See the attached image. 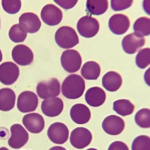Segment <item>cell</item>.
I'll return each mask as SVG.
<instances>
[{
	"mask_svg": "<svg viewBox=\"0 0 150 150\" xmlns=\"http://www.w3.org/2000/svg\"><path fill=\"white\" fill-rule=\"evenodd\" d=\"M19 76V68L15 63L6 62L0 65V82L4 85H12L17 80Z\"/></svg>",
	"mask_w": 150,
	"mask_h": 150,
	"instance_id": "obj_8",
	"label": "cell"
},
{
	"mask_svg": "<svg viewBox=\"0 0 150 150\" xmlns=\"http://www.w3.org/2000/svg\"><path fill=\"white\" fill-rule=\"evenodd\" d=\"M130 24L128 16L123 14H115L110 18L109 21L110 29L116 35L124 34L129 29Z\"/></svg>",
	"mask_w": 150,
	"mask_h": 150,
	"instance_id": "obj_15",
	"label": "cell"
},
{
	"mask_svg": "<svg viewBox=\"0 0 150 150\" xmlns=\"http://www.w3.org/2000/svg\"><path fill=\"white\" fill-rule=\"evenodd\" d=\"M38 95L42 99L46 100L59 96L60 85L58 80L52 78L39 83L36 87Z\"/></svg>",
	"mask_w": 150,
	"mask_h": 150,
	"instance_id": "obj_3",
	"label": "cell"
},
{
	"mask_svg": "<svg viewBox=\"0 0 150 150\" xmlns=\"http://www.w3.org/2000/svg\"><path fill=\"white\" fill-rule=\"evenodd\" d=\"M100 65L94 61H88L83 65L81 74L84 78L87 80H96L100 76Z\"/></svg>",
	"mask_w": 150,
	"mask_h": 150,
	"instance_id": "obj_23",
	"label": "cell"
},
{
	"mask_svg": "<svg viewBox=\"0 0 150 150\" xmlns=\"http://www.w3.org/2000/svg\"><path fill=\"white\" fill-rule=\"evenodd\" d=\"M150 70L149 68L147 70L144 75V81L147 85L149 86Z\"/></svg>",
	"mask_w": 150,
	"mask_h": 150,
	"instance_id": "obj_36",
	"label": "cell"
},
{
	"mask_svg": "<svg viewBox=\"0 0 150 150\" xmlns=\"http://www.w3.org/2000/svg\"><path fill=\"white\" fill-rule=\"evenodd\" d=\"M20 25L27 33L34 34L38 32L41 26V23L36 14L31 12L23 13L19 18Z\"/></svg>",
	"mask_w": 150,
	"mask_h": 150,
	"instance_id": "obj_17",
	"label": "cell"
},
{
	"mask_svg": "<svg viewBox=\"0 0 150 150\" xmlns=\"http://www.w3.org/2000/svg\"><path fill=\"white\" fill-rule=\"evenodd\" d=\"M38 103V98L34 93L26 91L18 96L17 106L19 111L23 113H27L35 111Z\"/></svg>",
	"mask_w": 150,
	"mask_h": 150,
	"instance_id": "obj_7",
	"label": "cell"
},
{
	"mask_svg": "<svg viewBox=\"0 0 150 150\" xmlns=\"http://www.w3.org/2000/svg\"><path fill=\"white\" fill-rule=\"evenodd\" d=\"M16 95L11 89L3 88L0 90V110L7 112L15 107Z\"/></svg>",
	"mask_w": 150,
	"mask_h": 150,
	"instance_id": "obj_22",
	"label": "cell"
},
{
	"mask_svg": "<svg viewBox=\"0 0 150 150\" xmlns=\"http://www.w3.org/2000/svg\"><path fill=\"white\" fill-rule=\"evenodd\" d=\"M145 43L144 37L132 33L125 36L122 42V47L125 52L133 54L142 48Z\"/></svg>",
	"mask_w": 150,
	"mask_h": 150,
	"instance_id": "obj_13",
	"label": "cell"
},
{
	"mask_svg": "<svg viewBox=\"0 0 150 150\" xmlns=\"http://www.w3.org/2000/svg\"><path fill=\"white\" fill-rule=\"evenodd\" d=\"M150 20L146 17L139 18L135 22L133 25L134 33L137 35L144 37L150 35Z\"/></svg>",
	"mask_w": 150,
	"mask_h": 150,
	"instance_id": "obj_26",
	"label": "cell"
},
{
	"mask_svg": "<svg viewBox=\"0 0 150 150\" xmlns=\"http://www.w3.org/2000/svg\"><path fill=\"white\" fill-rule=\"evenodd\" d=\"M3 59V55L1 51V49H0V63H1Z\"/></svg>",
	"mask_w": 150,
	"mask_h": 150,
	"instance_id": "obj_38",
	"label": "cell"
},
{
	"mask_svg": "<svg viewBox=\"0 0 150 150\" xmlns=\"http://www.w3.org/2000/svg\"><path fill=\"white\" fill-rule=\"evenodd\" d=\"M108 7L107 1H87L86 11L89 15L100 16L105 13Z\"/></svg>",
	"mask_w": 150,
	"mask_h": 150,
	"instance_id": "obj_24",
	"label": "cell"
},
{
	"mask_svg": "<svg viewBox=\"0 0 150 150\" xmlns=\"http://www.w3.org/2000/svg\"><path fill=\"white\" fill-rule=\"evenodd\" d=\"M55 40L56 44L64 49L72 48L79 43L76 32L68 26H62L58 29L55 33Z\"/></svg>",
	"mask_w": 150,
	"mask_h": 150,
	"instance_id": "obj_2",
	"label": "cell"
},
{
	"mask_svg": "<svg viewBox=\"0 0 150 150\" xmlns=\"http://www.w3.org/2000/svg\"><path fill=\"white\" fill-rule=\"evenodd\" d=\"M85 82L79 75L71 74L66 78L62 87L63 95L68 99L75 100L81 97L85 90Z\"/></svg>",
	"mask_w": 150,
	"mask_h": 150,
	"instance_id": "obj_1",
	"label": "cell"
},
{
	"mask_svg": "<svg viewBox=\"0 0 150 150\" xmlns=\"http://www.w3.org/2000/svg\"><path fill=\"white\" fill-rule=\"evenodd\" d=\"M1 19H0V29H1Z\"/></svg>",
	"mask_w": 150,
	"mask_h": 150,
	"instance_id": "obj_41",
	"label": "cell"
},
{
	"mask_svg": "<svg viewBox=\"0 0 150 150\" xmlns=\"http://www.w3.org/2000/svg\"><path fill=\"white\" fill-rule=\"evenodd\" d=\"M86 150H98L97 149H96L91 148L88 149H86Z\"/></svg>",
	"mask_w": 150,
	"mask_h": 150,
	"instance_id": "obj_40",
	"label": "cell"
},
{
	"mask_svg": "<svg viewBox=\"0 0 150 150\" xmlns=\"http://www.w3.org/2000/svg\"><path fill=\"white\" fill-rule=\"evenodd\" d=\"M64 103L61 98L55 97L45 100L42 101L41 110L46 116L50 117L57 116L62 112Z\"/></svg>",
	"mask_w": 150,
	"mask_h": 150,
	"instance_id": "obj_18",
	"label": "cell"
},
{
	"mask_svg": "<svg viewBox=\"0 0 150 150\" xmlns=\"http://www.w3.org/2000/svg\"><path fill=\"white\" fill-rule=\"evenodd\" d=\"M27 33L19 24L14 25L9 30L8 36L9 39L14 43H19L26 39Z\"/></svg>",
	"mask_w": 150,
	"mask_h": 150,
	"instance_id": "obj_27",
	"label": "cell"
},
{
	"mask_svg": "<svg viewBox=\"0 0 150 150\" xmlns=\"http://www.w3.org/2000/svg\"><path fill=\"white\" fill-rule=\"evenodd\" d=\"M122 81L121 75L118 73L110 71L103 76L102 84L107 91L113 92L119 90L122 85Z\"/></svg>",
	"mask_w": 150,
	"mask_h": 150,
	"instance_id": "obj_21",
	"label": "cell"
},
{
	"mask_svg": "<svg viewBox=\"0 0 150 150\" xmlns=\"http://www.w3.org/2000/svg\"><path fill=\"white\" fill-rule=\"evenodd\" d=\"M49 150H67L64 148L60 146H55L51 148Z\"/></svg>",
	"mask_w": 150,
	"mask_h": 150,
	"instance_id": "obj_37",
	"label": "cell"
},
{
	"mask_svg": "<svg viewBox=\"0 0 150 150\" xmlns=\"http://www.w3.org/2000/svg\"><path fill=\"white\" fill-rule=\"evenodd\" d=\"M106 94L103 89L98 87L89 88L85 95V99L87 104L93 107H98L105 103Z\"/></svg>",
	"mask_w": 150,
	"mask_h": 150,
	"instance_id": "obj_20",
	"label": "cell"
},
{
	"mask_svg": "<svg viewBox=\"0 0 150 150\" xmlns=\"http://www.w3.org/2000/svg\"><path fill=\"white\" fill-rule=\"evenodd\" d=\"M136 124L142 128L150 127V110L149 109L143 108L139 110L134 116Z\"/></svg>",
	"mask_w": 150,
	"mask_h": 150,
	"instance_id": "obj_28",
	"label": "cell"
},
{
	"mask_svg": "<svg viewBox=\"0 0 150 150\" xmlns=\"http://www.w3.org/2000/svg\"><path fill=\"white\" fill-rule=\"evenodd\" d=\"M54 1L63 8L69 9L73 8L78 2L77 1Z\"/></svg>",
	"mask_w": 150,
	"mask_h": 150,
	"instance_id": "obj_33",
	"label": "cell"
},
{
	"mask_svg": "<svg viewBox=\"0 0 150 150\" xmlns=\"http://www.w3.org/2000/svg\"><path fill=\"white\" fill-rule=\"evenodd\" d=\"M22 123L27 129L33 134L41 132L45 126L43 117L36 112L25 115L23 118Z\"/></svg>",
	"mask_w": 150,
	"mask_h": 150,
	"instance_id": "obj_16",
	"label": "cell"
},
{
	"mask_svg": "<svg viewBox=\"0 0 150 150\" xmlns=\"http://www.w3.org/2000/svg\"><path fill=\"white\" fill-rule=\"evenodd\" d=\"M61 64L65 71L69 73L77 72L82 64L81 56L78 51L68 50L64 51L61 56Z\"/></svg>",
	"mask_w": 150,
	"mask_h": 150,
	"instance_id": "obj_5",
	"label": "cell"
},
{
	"mask_svg": "<svg viewBox=\"0 0 150 150\" xmlns=\"http://www.w3.org/2000/svg\"><path fill=\"white\" fill-rule=\"evenodd\" d=\"M40 15L42 21L46 24L51 26L59 24L63 17L61 9L51 4H47L42 8Z\"/></svg>",
	"mask_w": 150,
	"mask_h": 150,
	"instance_id": "obj_11",
	"label": "cell"
},
{
	"mask_svg": "<svg viewBox=\"0 0 150 150\" xmlns=\"http://www.w3.org/2000/svg\"><path fill=\"white\" fill-rule=\"evenodd\" d=\"M113 110L120 115L125 116L132 114L134 109V106L128 100L121 99L113 103Z\"/></svg>",
	"mask_w": 150,
	"mask_h": 150,
	"instance_id": "obj_25",
	"label": "cell"
},
{
	"mask_svg": "<svg viewBox=\"0 0 150 150\" xmlns=\"http://www.w3.org/2000/svg\"><path fill=\"white\" fill-rule=\"evenodd\" d=\"M125 124L121 117L115 115L106 117L102 122V126L107 134L112 135L120 134L125 129Z\"/></svg>",
	"mask_w": 150,
	"mask_h": 150,
	"instance_id": "obj_14",
	"label": "cell"
},
{
	"mask_svg": "<svg viewBox=\"0 0 150 150\" xmlns=\"http://www.w3.org/2000/svg\"><path fill=\"white\" fill-rule=\"evenodd\" d=\"M92 136L91 131L84 127H77L72 130L70 134L69 140L74 147L83 149L91 143Z\"/></svg>",
	"mask_w": 150,
	"mask_h": 150,
	"instance_id": "obj_9",
	"label": "cell"
},
{
	"mask_svg": "<svg viewBox=\"0 0 150 150\" xmlns=\"http://www.w3.org/2000/svg\"><path fill=\"white\" fill-rule=\"evenodd\" d=\"M133 2V1H111V7L115 11H123L132 6Z\"/></svg>",
	"mask_w": 150,
	"mask_h": 150,
	"instance_id": "obj_32",
	"label": "cell"
},
{
	"mask_svg": "<svg viewBox=\"0 0 150 150\" xmlns=\"http://www.w3.org/2000/svg\"><path fill=\"white\" fill-rule=\"evenodd\" d=\"M0 150H9L8 148L6 147H2L0 148Z\"/></svg>",
	"mask_w": 150,
	"mask_h": 150,
	"instance_id": "obj_39",
	"label": "cell"
},
{
	"mask_svg": "<svg viewBox=\"0 0 150 150\" xmlns=\"http://www.w3.org/2000/svg\"><path fill=\"white\" fill-rule=\"evenodd\" d=\"M2 5L5 11L13 15L17 13L20 10L21 1H2Z\"/></svg>",
	"mask_w": 150,
	"mask_h": 150,
	"instance_id": "obj_31",
	"label": "cell"
},
{
	"mask_svg": "<svg viewBox=\"0 0 150 150\" xmlns=\"http://www.w3.org/2000/svg\"><path fill=\"white\" fill-rule=\"evenodd\" d=\"M12 56L14 62L22 66L30 65L34 59V54L31 50L23 44L14 47L12 51Z\"/></svg>",
	"mask_w": 150,
	"mask_h": 150,
	"instance_id": "obj_12",
	"label": "cell"
},
{
	"mask_svg": "<svg viewBox=\"0 0 150 150\" xmlns=\"http://www.w3.org/2000/svg\"><path fill=\"white\" fill-rule=\"evenodd\" d=\"M79 33L87 38H91L95 36L99 31V22L95 18L87 15L80 18L77 24Z\"/></svg>",
	"mask_w": 150,
	"mask_h": 150,
	"instance_id": "obj_4",
	"label": "cell"
},
{
	"mask_svg": "<svg viewBox=\"0 0 150 150\" xmlns=\"http://www.w3.org/2000/svg\"><path fill=\"white\" fill-rule=\"evenodd\" d=\"M136 64L139 68L144 69L150 64V50L149 48L140 50L136 56Z\"/></svg>",
	"mask_w": 150,
	"mask_h": 150,
	"instance_id": "obj_29",
	"label": "cell"
},
{
	"mask_svg": "<svg viewBox=\"0 0 150 150\" xmlns=\"http://www.w3.org/2000/svg\"><path fill=\"white\" fill-rule=\"evenodd\" d=\"M11 137L8 140L9 146L14 149L21 148L28 142L29 134L20 124H15L11 127Z\"/></svg>",
	"mask_w": 150,
	"mask_h": 150,
	"instance_id": "obj_6",
	"label": "cell"
},
{
	"mask_svg": "<svg viewBox=\"0 0 150 150\" xmlns=\"http://www.w3.org/2000/svg\"><path fill=\"white\" fill-rule=\"evenodd\" d=\"M132 150H150V137L141 135L136 137L132 144Z\"/></svg>",
	"mask_w": 150,
	"mask_h": 150,
	"instance_id": "obj_30",
	"label": "cell"
},
{
	"mask_svg": "<svg viewBox=\"0 0 150 150\" xmlns=\"http://www.w3.org/2000/svg\"><path fill=\"white\" fill-rule=\"evenodd\" d=\"M150 1H144L143 2V6L144 11L149 15L150 13Z\"/></svg>",
	"mask_w": 150,
	"mask_h": 150,
	"instance_id": "obj_35",
	"label": "cell"
},
{
	"mask_svg": "<svg viewBox=\"0 0 150 150\" xmlns=\"http://www.w3.org/2000/svg\"><path fill=\"white\" fill-rule=\"evenodd\" d=\"M70 115L74 122L79 125L87 123L91 117L90 109L86 105L82 104L74 105L70 109Z\"/></svg>",
	"mask_w": 150,
	"mask_h": 150,
	"instance_id": "obj_19",
	"label": "cell"
},
{
	"mask_svg": "<svg viewBox=\"0 0 150 150\" xmlns=\"http://www.w3.org/2000/svg\"><path fill=\"white\" fill-rule=\"evenodd\" d=\"M108 150H129L127 145L121 141H115L111 143Z\"/></svg>",
	"mask_w": 150,
	"mask_h": 150,
	"instance_id": "obj_34",
	"label": "cell"
},
{
	"mask_svg": "<svg viewBox=\"0 0 150 150\" xmlns=\"http://www.w3.org/2000/svg\"><path fill=\"white\" fill-rule=\"evenodd\" d=\"M69 130L63 123L57 122L49 127L47 134L49 139L53 143L63 144L67 142L69 136Z\"/></svg>",
	"mask_w": 150,
	"mask_h": 150,
	"instance_id": "obj_10",
	"label": "cell"
}]
</instances>
